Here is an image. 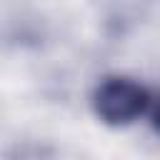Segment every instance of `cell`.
Segmentation results:
<instances>
[{"label":"cell","instance_id":"6da1fadb","mask_svg":"<svg viewBox=\"0 0 160 160\" xmlns=\"http://www.w3.org/2000/svg\"><path fill=\"white\" fill-rule=\"evenodd\" d=\"M152 92L125 75H112L98 82L92 90V112L112 128H125L152 112Z\"/></svg>","mask_w":160,"mask_h":160}]
</instances>
